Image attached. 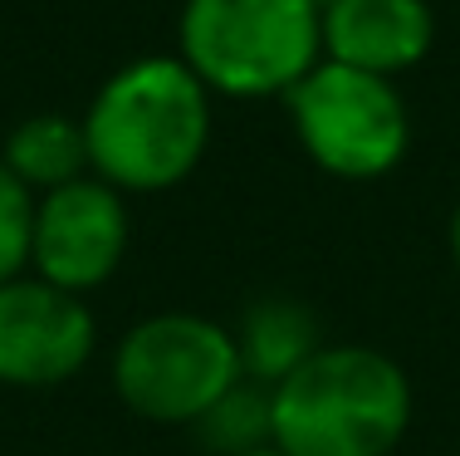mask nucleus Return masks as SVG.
<instances>
[{
	"label": "nucleus",
	"instance_id": "8",
	"mask_svg": "<svg viewBox=\"0 0 460 456\" xmlns=\"http://www.w3.org/2000/svg\"><path fill=\"white\" fill-rule=\"evenodd\" d=\"M323 59L382 79L416 69L431 54L436 20L426 0H333L319 10Z\"/></svg>",
	"mask_w": 460,
	"mask_h": 456
},
{
	"label": "nucleus",
	"instance_id": "7",
	"mask_svg": "<svg viewBox=\"0 0 460 456\" xmlns=\"http://www.w3.org/2000/svg\"><path fill=\"white\" fill-rule=\"evenodd\" d=\"M98 324L84 295L40 275L0 285V388H59L89 368Z\"/></svg>",
	"mask_w": 460,
	"mask_h": 456
},
{
	"label": "nucleus",
	"instance_id": "4",
	"mask_svg": "<svg viewBox=\"0 0 460 456\" xmlns=\"http://www.w3.org/2000/svg\"><path fill=\"white\" fill-rule=\"evenodd\" d=\"M240 378L235 334L186 309L137 319L113 353V393L157 427H196Z\"/></svg>",
	"mask_w": 460,
	"mask_h": 456
},
{
	"label": "nucleus",
	"instance_id": "13",
	"mask_svg": "<svg viewBox=\"0 0 460 456\" xmlns=\"http://www.w3.org/2000/svg\"><path fill=\"white\" fill-rule=\"evenodd\" d=\"M446 246H451V265H456V275H460V206L451 211V231H446Z\"/></svg>",
	"mask_w": 460,
	"mask_h": 456
},
{
	"label": "nucleus",
	"instance_id": "12",
	"mask_svg": "<svg viewBox=\"0 0 460 456\" xmlns=\"http://www.w3.org/2000/svg\"><path fill=\"white\" fill-rule=\"evenodd\" d=\"M30 236H35V192L0 162V285L30 270Z\"/></svg>",
	"mask_w": 460,
	"mask_h": 456
},
{
	"label": "nucleus",
	"instance_id": "5",
	"mask_svg": "<svg viewBox=\"0 0 460 456\" xmlns=\"http://www.w3.org/2000/svg\"><path fill=\"white\" fill-rule=\"evenodd\" d=\"M289 123L314 167L343 182H377L407 157L411 118L397 84L319 59L289 94Z\"/></svg>",
	"mask_w": 460,
	"mask_h": 456
},
{
	"label": "nucleus",
	"instance_id": "11",
	"mask_svg": "<svg viewBox=\"0 0 460 456\" xmlns=\"http://www.w3.org/2000/svg\"><path fill=\"white\" fill-rule=\"evenodd\" d=\"M196 432L206 437V447L216 456H240L270 447V388L240 378L235 388L196 422Z\"/></svg>",
	"mask_w": 460,
	"mask_h": 456
},
{
	"label": "nucleus",
	"instance_id": "14",
	"mask_svg": "<svg viewBox=\"0 0 460 456\" xmlns=\"http://www.w3.org/2000/svg\"><path fill=\"white\" fill-rule=\"evenodd\" d=\"M240 456H284L279 447H260V452H240Z\"/></svg>",
	"mask_w": 460,
	"mask_h": 456
},
{
	"label": "nucleus",
	"instance_id": "9",
	"mask_svg": "<svg viewBox=\"0 0 460 456\" xmlns=\"http://www.w3.org/2000/svg\"><path fill=\"white\" fill-rule=\"evenodd\" d=\"M235 349H240V373L260 388H275L309 353L323 349L319 339V314L309 304L289 300V295H265L245 309L235 329Z\"/></svg>",
	"mask_w": 460,
	"mask_h": 456
},
{
	"label": "nucleus",
	"instance_id": "6",
	"mask_svg": "<svg viewBox=\"0 0 460 456\" xmlns=\"http://www.w3.org/2000/svg\"><path fill=\"white\" fill-rule=\"evenodd\" d=\"M128 201L103 177H74L64 187L35 197V236L30 270L69 295H89L108 285L128 255Z\"/></svg>",
	"mask_w": 460,
	"mask_h": 456
},
{
	"label": "nucleus",
	"instance_id": "2",
	"mask_svg": "<svg viewBox=\"0 0 460 456\" xmlns=\"http://www.w3.org/2000/svg\"><path fill=\"white\" fill-rule=\"evenodd\" d=\"M407 427V368L367 344H323L270 388V447L284 456H392Z\"/></svg>",
	"mask_w": 460,
	"mask_h": 456
},
{
	"label": "nucleus",
	"instance_id": "3",
	"mask_svg": "<svg viewBox=\"0 0 460 456\" xmlns=\"http://www.w3.org/2000/svg\"><path fill=\"white\" fill-rule=\"evenodd\" d=\"M181 59L211 94H289L323 59L314 0H186L177 20Z\"/></svg>",
	"mask_w": 460,
	"mask_h": 456
},
{
	"label": "nucleus",
	"instance_id": "10",
	"mask_svg": "<svg viewBox=\"0 0 460 456\" xmlns=\"http://www.w3.org/2000/svg\"><path fill=\"white\" fill-rule=\"evenodd\" d=\"M0 162L25 182L35 197L64 187L74 177H89V143H84V123L69 113H35L20 118L10 128Z\"/></svg>",
	"mask_w": 460,
	"mask_h": 456
},
{
	"label": "nucleus",
	"instance_id": "1",
	"mask_svg": "<svg viewBox=\"0 0 460 456\" xmlns=\"http://www.w3.org/2000/svg\"><path fill=\"white\" fill-rule=\"evenodd\" d=\"M84 123L89 172L118 192H172L211 143V89L181 54H147L98 84Z\"/></svg>",
	"mask_w": 460,
	"mask_h": 456
},
{
	"label": "nucleus",
	"instance_id": "15",
	"mask_svg": "<svg viewBox=\"0 0 460 456\" xmlns=\"http://www.w3.org/2000/svg\"><path fill=\"white\" fill-rule=\"evenodd\" d=\"M314 5H319V10H328V5H333V0H314Z\"/></svg>",
	"mask_w": 460,
	"mask_h": 456
}]
</instances>
